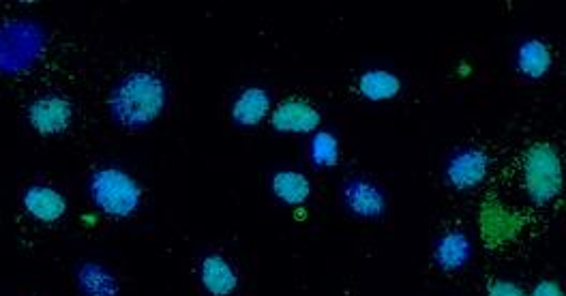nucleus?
<instances>
[{
    "mask_svg": "<svg viewBox=\"0 0 566 296\" xmlns=\"http://www.w3.org/2000/svg\"><path fill=\"white\" fill-rule=\"evenodd\" d=\"M341 206L356 219L374 221L386 213L389 200H386L384 189L376 181L356 174L341 185Z\"/></svg>",
    "mask_w": 566,
    "mask_h": 296,
    "instance_id": "5",
    "label": "nucleus"
},
{
    "mask_svg": "<svg viewBox=\"0 0 566 296\" xmlns=\"http://www.w3.org/2000/svg\"><path fill=\"white\" fill-rule=\"evenodd\" d=\"M268 123L277 133L309 136V133L322 129V112L303 97H288L273 108Z\"/></svg>",
    "mask_w": 566,
    "mask_h": 296,
    "instance_id": "6",
    "label": "nucleus"
},
{
    "mask_svg": "<svg viewBox=\"0 0 566 296\" xmlns=\"http://www.w3.org/2000/svg\"><path fill=\"white\" fill-rule=\"evenodd\" d=\"M554 67V52L543 39H524L515 52V69L526 80H543Z\"/></svg>",
    "mask_w": 566,
    "mask_h": 296,
    "instance_id": "13",
    "label": "nucleus"
},
{
    "mask_svg": "<svg viewBox=\"0 0 566 296\" xmlns=\"http://www.w3.org/2000/svg\"><path fill=\"white\" fill-rule=\"evenodd\" d=\"M472 251V241L466 232L449 230L434 243V260L442 273H459L470 264Z\"/></svg>",
    "mask_w": 566,
    "mask_h": 296,
    "instance_id": "12",
    "label": "nucleus"
},
{
    "mask_svg": "<svg viewBox=\"0 0 566 296\" xmlns=\"http://www.w3.org/2000/svg\"><path fill=\"white\" fill-rule=\"evenodd\" d=\"M521 179L526 196L536 206L554 202L562 191V159L551 142H534L521 161Z\"/></svg>",
    "mask_w": 566,
    "mask_h": 296,
    "instance_id": "3",
    "label": "nucleus"
},
{
    "mask_svg": "<svg viewBox=\"0 0 566 296\" xmlns=\"http://www.w3.org/2000/svg\"><path fill=\"white\" fill-rule=\"evenodd\" d=\"M168 106V84L148 69L129 71L108 97L112 121L127 131H144L155 125Z\"/></svg>",
    "mask_w": 566,
    "mask_h": 296,
    "instance_id": "1",
    "label": "nucleus"
},
{
    "mask_svg": "<svg viewBox=\"0 0 566 296\" xmlns=\"http://www.w3.org/2000/svg\"><path fill=\"white\" fill-rule=\"evenodd\" d=\"M528 296H564V290L556 279H541L536 281Z\"/></svg>",
    "mask_w": 566,
    "mask_h": 296,
    "instance_id": "19",
    "label": "nucleus"
},
{
    "mask_svg": "<svg viewBox=\"0 0 566 296\" xmlns=\"http://www.w3.org/2000/svg\"><path fill=\"white\" fill-rule=\"evenodd\" d=\"M271 194L286 206H303L314 194L309 176L299 170H277L271 174Z\"/></svg>",
    "mask_w": 566,
    "mask_h": 296,
    "instance_id": "14",
    "label": "nucleus"
},
{
    "mask_svg": "<svg viewBox=\"0 0 566 296\" xmlns=\"http://www.w3.org/2000/svg\"><path fill=\"white\" fill-rule=\"evenodd\" d=\"M273 112V99L262 86H247L243 88L232 103V123L243 129H256Z\"/></svg>",
    "mask_w": 566,
    "mask_h": 296,
    "instance_id": "10",
    "label": "nucleus"
},
{
    "mask_svg": "<svg viewBox=\"0 0 566 296\" xmlns=\"http://www.w3.org/2000/svg\"><path fill=\"white\" fill-rule=\"evenodd\" d=\"M198 275L204 292L211 296H232L241 286V277H238L232 262L221 254L204 256L200 260Z\"/></svg>",
    "mask_w": 566,
    "mask_h": 296,
    "instance_id": "11",
    "label": "nucleus"
},
{
    "mask_svg": "<svg viewBox=\"0 0 566 296\" xmlns=\"http://www.w3.org/2000/svg\"><path fill=\"white\" fill-rule=\"evenodd\" d=\"M491 170V159L489 155L479 146H464L457 148L455 153L449 155L442 170L444 183L449 185L453 191H474L479 189L489 176Z\"/></svg>",
    "mask_w": 566,
    "mask_h": 296,
    "instance_id": "4",
    "label": "nucleus"
},
{
    "mask_svg": "<svg viewBox=\"0 0 566 296\" xmlns=\"http://www.w3.org/2000/svg\"><path fill=\"white\" fill-rule=\"evenodd\" d=\"M26 118L39 136H58L73 123V103L63 95H43L31 101Z\"/></svg>",
    "mask_w": 566,
    "mask_h": 296,
    "instance_id": "7",
    "label": "nucleus"
},
{
    "mask_svg": "<svg viewBox=\"0 0 566 296\" xmlns=\"http://www.w3.org/2000/svg\"><path fill=\"white\" fill-rule=\"evenodd\" d=\"M93 206L112 219H129L140 211L144 189L133 176L116 166L97 168L86 185Z\"/></svg>",
    "mask_w": 566,
    "mask_h": 296,
    "instance_id": "2",
    "label": "nucleus"
},
{
    "mask_svg": "<svg viewBox=\"0 0 566 296\" xmlns=\"http://www.w3.org/2000/svg\"><path fill=\"white\" fill-rule=\"evenodd\" d=\"M487 296H528V290L511 279H491L487 284Z\"/></svg>",
    "mask_w": 566,
    "mask_h": 296,
    "instance_id": "18",
    "label": "nucleus"
},
{
    "mask_svg": "<svg viewBox=\"0 0 566 296\" xmlns=\"http://www.w3.org/2000/svg\"><path fill=\"white\" fill-rule=\"evenodd\" d=\"M76 281L82 296H121L116 275L103 264L84 262L78 269Z\"/></svg>",
    "mask_w": 566,
    "mask_h": 296,
    "instance_id": "16",
    "label": "nucleus"
},
{
    "mask_svg": "<svg viewBox=\"0 0 566 296\" xmlns=\"http://www.w3.org/2000/svg\"><path fill=\"white\" fill-rule=\"evenodd\" d=\"M339 157H341V144L333 131L318 129L316 133H311V140H309L311 166L318 170L335 168L339 164Z\"/></svg>",
    "mask_w": 566,
    "mask_h": 296,
    "instance_id": "17",
    "label": "nucleus"
},
{
    "mask_svg": "<svg viewBox=\"0 0 566 296\" xmlns=\"http://www.w3.org/2000/svg\"><path fill=\"white\" fill-rule=\"evenodd\" d=\"M401 88L404 82L389 69H367L356 80V93L371 103L391 101L401 93Z\"/></svg>",
    "mask_w": 566,
    "mask_h": 296,
    "instance_id": "15",
    "label": "nucleus"
},
{
    "mask_svg": "<svg viewBox=\"0 0 566 296\" xmlns=\"http://www.w3.org/2000/svg\"><path fill=\"white\" fill-rule=\"evenodd\" d=\"M22 209L24 213L39 221V224H56V221H61L67 211H69V202L65 198L63 191H58L52 185H31L22 196Z\"/></svg>",
    "mask_w": 566,
    "mask_h": 296,
    "instance_id": "9",
    "label": "nucleus"
},
{
    "mask_svg": "<svg viewBox=\"0 0 566 296\" xmlns=\"http://www.w3.org/2000/svg\"><path fill=\"white\" fill-rule=\"evenodd\" d=\"M479 226L481 236L487 247H506L511 245L521 230L519 215L513 213V209L502 204L500 200H485L479 213Z\"/></svg>",
    "mask_w": 566,
    "mask_h": 296,
    "instance_id": "8",
    "label": "nucleus"
}]
</instances>
